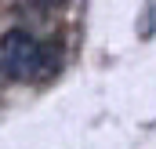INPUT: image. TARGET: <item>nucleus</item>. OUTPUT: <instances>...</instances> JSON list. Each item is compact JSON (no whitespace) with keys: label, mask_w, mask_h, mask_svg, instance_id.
I'll return each instance as SVG.
<instances>
[{"label":"nucleus","mask_w":156,"mask_h":149,"mask_svg":"<svg viewBox=\"0 0 156 149\" xmlns=\"http://www.w3.org/2000/svg\"><path fill=\"white\" fill-rule=\"evenodd\" d=\"M0 69L11 80H37L47 73V47L26 29H11L0 40Z\"/></svg>","instance_id":"nucleus-1"}]
</instances>
